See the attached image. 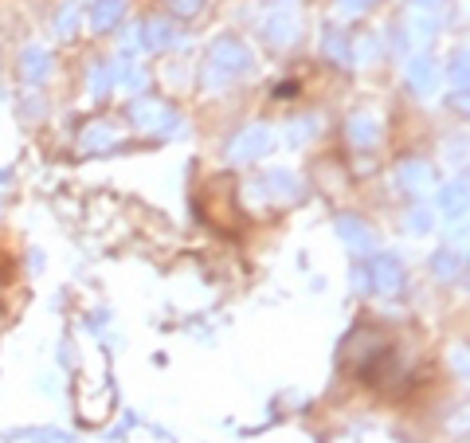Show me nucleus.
<instances>
[{"mask_svg": "<svg viewBox=\"0 0 470 443\" xmlns=\"http://www.w3.org/2000/svg\"><path fill=\"white\" fill-rule=\"evenodd\" d=\"M247 75H255V56L247 51V43H239L235 35H220V40L208 43L201 63V87L208 95H220Z\"/></svg>", "mask_w": 470, "mask_h": 443, "instance_id": "nucleus-1", "label": "nucleus"}, {"mask_svg": "<svg viewBox=\"0 0 470 443\" xmlns=\"http://www.w3.org/2000/svg\"><path fill=\"white\" fill-rule=\"evenodd\" d=\"M270 146H275V130H270L267 122H255V126H247V130H239L231 138L228 161H235V165H243V161H259V157L270 153Z\"/></svg>", "mask_w": 470, "mask_h": 443, "instance_id": "nucleus-2", "label": "nucleus"}, {"mask_svg": "<svg viewBox=\"0 0 470 443\" xmlns=\"http://www.w3.org/2000/svg\"><path fill=\"white\" fill-rule=\"evenodd\" d=\"M130 122L138 126V130H146V134H153V130H161V134H180L177 126H180V118L177 114H169V106L161 103V98H146V95H138L130 103Z\"/></svg>", "mask_w": 470, "mask_h": 443, "instance_id": "nucleus-3", "label": "nucleus"}, {"mask_svg": "<svg viewBox=\"0 0 470 443\" xmlns=\"http://www.w3.org/2000/svg\"><path fill=\"white\" fill-rule=\"evenodd\" d=\"M368 279H373V291L376 294H400L408 275H404V264L392 256V251H373L368 256Z\"/></svg>", "mask_w": 470, "mask_h": 443, "instance_id": "nucleus-4", "label": "nucleus"}, {"mask_svg": "<svg viewBox=\"0 0 470 443\" xmlns=\"http://www.w3.org/2000/svg\"><path fill=\"white\" fill-rule=\"evenodd\" d=\"M251 188H259V196H263V201H270V204L302 201V180H298L291 169H267V173L259 177Z\"/></svg>", "mask_w": 470, "mask_h": 443, "instance_id": "nucleus-5", "label": "nucleus"}, {"mask_svg": "<svg viewBox=\"0 0 470 443\" xmlns=\"http://www.w3.org/2000/svg\"><path fill=\"white\" fill-rule=\"evenodd\" d=\"M396 180H400L404 193L428 196L431 188H436V169H431L423 157H408V161H400V165H396Z\"/></svg>", "mask_w": 470, "mask_h": 443, "instance_id": "nucleus-6", "label": "nucleus"}, {"mask_svg": "<svg viewBox=\"0 0 470 443\" xmlns=\"http://www.w3.org/2000/svg\"><path fill=\"white\" fill-rule=\"evenodd\" d=\"M337 236L349 243V251L352 256H360V259H368L376 251V232L368 228L360 216H337Z\"/></svg>", "mask_w": 470, "mask_h": 443, "instance_id": "nucleus-7", "label": "nucleus"}, {"mask_svg": "<svg viewBox=\"0 0 470 443\" xmlns=\"http://www.w3.org/2000/svg\"><path fill=\"white\" fill-rule=\"evenodd\" d=\"M51 67H56V59H51V51L40 48V43H28V48L20 51V79L24 83H32V87L48 83Z\"/></svg>", "mask_w": 470, "mask_h": 443, "instance_id": "nucleus-8", "label": "nucleus"}, {"mask_svg": "<svg viewBox=\"0 0 470 443\" xmlns=\"http://www.w3.org/2000/svg\"><path fill=\"white\" fill-rule=\"evenodd\" d=\"M408 87L415 90L420 98H431L439 90V63L423 51V56H415L408 63Z\"/></svg>", "mask_w": 470, "mask_h": 443, "instance_id": "nucleus-9", "label": "nucleus"}, {"mask_svg": "<svg viewBox=\"0 0 470 443\" xmlns=\"http://www.w3.org/2000/svg\"><path fill=\"white\" fill-rule=\"evenodd\" d=\"M133 32H138V48L141 51H165V48H173V43H180V35L173 32V24H169V20H141Z\"/></svg>", "mask_w": 470, "mask_h": 443, "instance_id": "nucleus-10", "label": "nucleus"}, {"mask_svg": "<svg viewBox=\"0 0 470 443\" xmlns=\"http://www.w3.org/2000/svg\"><path fill=\"white\" fill-rule=\"evenodd\" d=\"M118 87V71H114V59H95L87 71V90L95 103H102L106 95Z\"/></svg>", "mask_w": 470, "mask_h": 443, "instance_id": "nucleus-11", "label": "nucleus"}, {"mask_svg": "<svg viewBox=\"0 0 470 443\" xmlns=\"http://www.w3.org/2000/svg\"><path fill=\"white\" fill-rule=\"evenodd\" d=\"M349 141L357 149H376L381 146V122L373 114H352L349 118Z\"/></svg>", "mask_w": 470, "mask_h": 443, "instance_id": "nucleus-12", "label": "nucleus"}, {"mask_svg": "<svg viewBox=\"0 0 470 443\" xmlns=\"http://www.w3.org/2000/svg\"><path fill=\"white\" fill-rule=\"evenodd\" d=\"M294 32H298V16L294 12H275L263 24V40L270 43V48H286V43L294 40Z\"/></svg>", "mask_w": 470, "mask_h": 443, "instance_id": "nucleus-13", "label": "nucleus"}, {"mask_svg": "<svg viewBox=\"0 0 470 443\" xmlns=\"http://www.w3.org/2000/svg\"><path fill=\"white\" fill-rule=\"evenodd\" d=\"M114 71H118V87L125 90V95H146V83H149V75H146V67L141 63H125V59H114Z\"/></svg>", "mask_w": 470, "mask_h": 443, "instance_id": "nucleus-14", "label": "nucleus"}, {"mask_svg": "<svg viewBox=\"0 0 470 443\" xmlns=\"http://www.w3.org/2000/svg\"><path fill=\"white\" fill-rule=\"evenodd\" d=\"M431 275H436L443 286H455V279L463 275V264H459V256L451 248H439L436 256H431Z\"/></svg>", "mask_w": 470, "mask_h": 443, "instance_id": "nucleus-15", "label": "nucleus"}, {"mask_svg": "<svg viewBox=\"0 0 470 443\" xmlns=\"http://www.w3.org/2000/svg\"><path fill=\"white\" fill-rule=\"evenodd\" d=\"M114 138H118V130H114V122H95L90 130L79 138V149L83 153H98V149H110L114 146Z\"/></svg>", "mask_w": 470, "mask_h": 443, "instance_id": "nucleus-16", "label": "nucleus"}, {"mask_svg": "<svg viewBox=\"0 0 470 443\" xmlns=\"http://www.w3.org/2000/svg\"><path fill=\"white\" fill-rule=\"evenodd\" d=\"M4 439H24V443H75L59 428H8Z\"/></svg>", "mask_w": 470, "mask_h": 443, "instance_id": "nucleus-17", "label": "nucleus"}, {"mask_svg": "<svg viewBox=\"0 0 470 443\" xmlns=\"http://www.w3.org/2000/svg\"><path fill=\"white\" fill-rule=\"evenodd\" d=\"M322 51L330 56L337 67H352V56H349V40L341 28H325V40H322Z\"/></svg>", "mask_w": 470, "mask_h": 443, "instance_id": "nucleus-18", "label": "nucleus"}, {"mask_svg": "<svg viewBox=\"0 0 470 443\" xmlns=\"http://www.w3.org/2000/svg\"><path fill=\"white\" fill-rule=\"evenodd\" d=\"M122 0H98L95 12H90V24H95V32H110L118 24V16H122Z\"/></svg>", "mask_w": 470, "mask_h": 443, "instance_id": "nucleus-19", "label": "nucleus"}, {"mask_svg": "<svg viewBox=\"0 0 470 443\" xmlns=\"http://www.w3.org/2000/svg\"><path fill=\"white\" fill-rule=\"evenodd\" d=\"M318 114H306V118H294L291 126H286V141H291V146H306V141L310 138H318Z\"/></svg>", "mask_w": 470, "mask_h": 443, "instance_id": "nucleus-20", "label": "nucleus"}, {"mask_svg": "<svg viewBox=\"0 0 470 443\" xmlns=\"http://www.w3.org/2000/svg\"><path fill=\"white\" fill-rule=\"evenodd\" d=\"M439 201H443V208H447L451 220H463V216H466V180H459V185H447Z\"/></svg>", "mask_w": 470, "mask_h": 443, "instance_id": "nucleus-21", "label": "nucleus"}, {"mask_svg": "<svg viewBox=\"0 0 470 443\" xmlns=\"http://www.w3.org/2000/svg\"><path fill=\"white\" fill-rule=\"evenodd\" d=\"M436 228V208L431 204H412L408 208V232L412 236H428Z\"/></svg>", "mask_w": 470, "mask_h": 443, "instance_id": "nucleus-22", "label": "nucleus"}, {"mask_svg": "<svg viewBox=\"0 0 470 443\" xmlns=\"http://www.w3.org/2000/svg\"><path fill=\"white\" fill-rule=\"evenodd\" d=\"M447 79H451V87H455V95H459V106H463V95H466V51H459V56L451 59Z\"/></svg>", "mask_w": 470, "mask_h": 443, "instance_id": "nucleus-23", "label": "nucleus"}, {"mask_svg": "<svg viewBox=\"0 0 470 443\" xmlns=\"http://www.w3.org/2000/svg\"><path fill=\"white\" fill-rule=\"evenodd\" d=\"M357 59H360V67H373V63L381 59V43H376L373 35H360V40H357Z\"/></svg>", "mask_w": 470, "mask_h": 443, "instance_id": "nucleus-24", "label": "nucleus"}, {"mask_svg": "<svg viewBox=\"0 0 470 443\" xmlns=\"http://www.w3.org/2000/svg\"><path fill=\"white\" fill-rule=\"evenodd\" d=\"M352 291L357 294H373V279H368V264H352Z\"/></svg>", "mask_w": 470, "mask_h": 443, "instance_id": "nucleus-25", "label": "nucleus"}, {"mask_svg": "<svg viewBox=\"0 0 470 443\" xmlns=\"http://www.w3.org/2000/svg\"><path fill=\"white\" fill-rule=\"evenodd\" d=\"M75 32H79V8L67 4V8L59 12V35H67V40H71Z\"/></svg>", "mask_w": 470, "mask_h": 443, "instance_id": "nucleus-26", "label": "nucleus"}, {"mask_svg": "<svg viewBox=\"0 0 470 443\" xmlns=\"http://www.w3.org/2000/svg\"><path fill=\"white\" fill-rule=\"evenodd\" d=\"M169 8H173L177 16H196L201 12V0H169Z\"/></svg>", "mask_w": 470, "mask_h": 443, "instance_id": "nucleus-27", "label": "nucleus"}, {"mask_svg": "<svg viewBox=\"0 0 470 443\" xmlns=\"http://www.w3.org/2000/svg\"><path fill=\"white\" fill-rule=\"evenodd\" d=\"M412 28H415V40H431V35H436V20L423 16V20H412Z\"/></svg>", "mask_w": 470, "mask_h": 443, "instance_id": "nucleus-28", "label": "nucleus"}, {"mask_svg": "<svg viewBox=\"0 0 470 443\" xmlns=\"http://www.w3.org/2000/svg\"><path fill=\"white\" fill-rule=\"evenodd\" d=\"M392 48L400 51V56H408V48H412V40H408V32L404 28H396V35H392Z\"/></svg>", "mask_w": 470, "mask_h": 443, "instance_id": "nucleus-29", "label": "nucleus"}, {"mask_svg": "<svg viewBox=\"0 0 470 443\" xmlns=\"http://www.w3.org/2000/svg\"><path fill=\"white\" fill-rule=\"evenodd\" d=\"M341 8H345V12H365L368 0H341Z\"/></svg>", "mask_w": 470, "mask_h": 443, "instance_id": "nucleus-30", "label": "nucleus"}, {"mask_svg": "<svg viewBox=\"0 0 470 443\" xmlns=\"http://www.w3.org/2000/svg\"><path fill=\"white\" fill-rule=\"evenodd\" d=\"M415 8H443V0H412Z\"/></svg>", "mask_w": 470, "mask_h": 443, "instance_id": "nucleus-31", "label": "nucleus"}]
</instances>
